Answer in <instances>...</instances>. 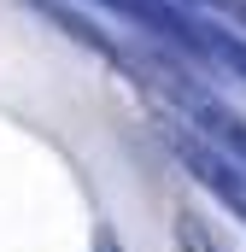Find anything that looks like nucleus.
<instances>
[{"label":"nucleus","mask_w":246,"mask_h":252,"mask_svg":"<svg viewBox=\"0 0 246 252\" xmlns=\"http://www.w3.org/2000/svg\"><path fill=\"white\" fill-rule=\"evenodd\" d=\"M176 235H182V252H235L217 229H211V223H199V217H182V229H176Z\"/></svg>","instance_id":"nucleus-1"},{"label":"nucleus","mask_w":246,"mask_h":252,"mask_svg":"<svg viewBox=\"0 0 246 252\" xmlns=\"http://www.w3.org/2000/svg\"><path fill=\"white\" fill-rule=\"evenodd\" d=\"M106 6H118V12H135V18H153V0H106Z\"/></svg>","instance_id":"nucleus-2"},{"label":"nucleus","mask_w":246,"mask_h":252,"mask_svg":"<svg viewBox=\"0 0 246 252\" xmlns=\"http://www.w3.org/2000/svg\"><path fill=\"white\" fill-rule=\"evenodd\" d=\"M94 252H118V241H112V235H100V241H94Z\"/></svg>","instance_id":"nucleus-3"}]
</instances>
